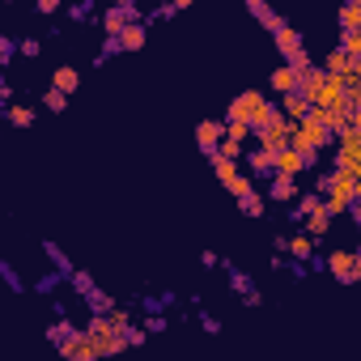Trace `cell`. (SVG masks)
Here are the masks:
<instances>
[{
    "label": "cell",
    "mask_w": 361,
    "mask_h": 361,
    "mask_svg": "<svg viewBox=\"0 0 361 361\" xmlns=\"http://www.w3.org/2000/svg\"><path fill=\"white\" fill-rule=\"evenodd\" d=\"M230 119H243V124H251L255 132H263L268 124H276V119H281V107H272L259 89H243V94L230 102V111H226V124H230Z\"/></svg>",
    "instance_id": "cell-1"
},
{
    "label": "cell",
    "mask_w": 361,
    "mask_h": 361,
    "mask_svg": "<svg viewBox=\"0 0 361 361\" xmlns=\"http://www.w3.org/2000/svg\"><path fill=\"white\" fill-rule=\"evenodd\" d=\"M327 212L331 217H340V212H349L353 204H357V179H349V175H340V171H336L331 175V191H327Z\"/></svg>",
    "instance_id": "cell-2"
},
{
    "label": "cell",
    "mask_w": 361,
    "mask_h": 361,
    "mask_svg": "<svg viewBox=\"0 0 361 361\" xmlns=\"http://www.w3.org/2000/svg\"><path fill=\"white\" fill-rule=\"evenodd\" d=\"M56 353H60L64 361H98V357H102V353H98V340H94L89 331H81L77 340H68V344H60Z\"/></svg>",
    "instance_id": "cell-3"
},
{
    "label": "cell",
    "mask_w": 361,
    "mask_h": 361,
    "mask_svg": "<svg viewBox=\"0 0 361 361\" xmlns=\"http://www.w3.org/2000/svg\"><path fill=\"white\" fill-rule=\"evenodd\" d=\"M196 144L204 149V157H212L226 144V124L221 119H204V124H196Z\"/></svg>",
    "instance_id": "cell-4"
},
{
    "label": "cell",
    "mask_w": 361,
    "mask_h": 361,
    "mask_svg": "<svg viewBox=\"0 0 361 361\" xmlns=\"http://www.w3.org/2000/svg\"><path fill=\"white\" fill-rule=\"evenodd\" d=\"M327 272L340 285H357V251H331L327 255Z\"/></svg>",
    "instance_id": "cell-5"
},
{
    "label": "cell",
    "mask_w": 361,
    "mask_h": 361,
    "mask_svg": "<svg viewBox=\"0 0 361 361\" xmlns=\"http://www.w3.org/2000/svg\"><path fill=\"white\" fill-rule=\"evenodd\" d=\"M85 331L94 336V340H98V349H102V344H111V340H115V336H124V331H119V327L111 323V315H89V323H85Z\"/></svg>",
    "instance_id": "cell-6"
},
{
    "label": "cell",
    "mask_w": 361,
    "mask_h": 361,
    "mask_svg": "<svg viewBox=\"0 0 361 361\" xmlns=\"http://www.w3.org/2000/svg\"><path fill=\"white\" fill-rule=\"evenodd\" d=\"M276 52H281V56H285V64H289L294 56H302V52H306V39H302L294 26H285V30L276 34Z\"/></svg>",
    "instance_id": "cell-7"
},
{
    "label": "cell",
    "mask_w": 361,
    "mask_h": 361,
    "mask_svg": "<svg viewBox=\"0 0 361 361\" xmlns=\"http://www.w3.org/2000/svg\"><path fill=\"white\" fill-rule=\"evenodd\" d=\"M272 89L281 94V98H289V94H298L302 89V77L289 64H281V68H272Z\"/></svg>",
    "instance_id": "cell-8"
},
{
    "label": "cell",
    "mask_w": 361,
    "mask_h": 361,
    "mask_svg": "<svg viewBox=\"0 0 361 361\" xmlns=\"http://www.w3.org/2000/svg\"><path fill=\"white\" fill-rule=\"evenodd\" d=\"M247 166H251V175L276 179V153H272V149H251V153H247Z\"/></svg>",
    "instance_id": "cell-9"
},
{
    "label": "cell",
    "mask_w": 361,
    "mask_h": 361,
    "mask_svg": "<svg viewBox=\"0 0 361 361\" xmlns=\"http://www.w3.org/2000/svg\"><path fill=\"white\" fill-rule=\"evenodd\" d=\"M310 111H315V107H310V102L302 98V94H289V98H281V115L289 119V124H302V119H306Z\"/></svg>",
    "instance_id": "cell-10"
},
{
    "label": "cell",
    "mask_w": 361,
    "mask_h": 361,
    "mask_svg": "<svg viewBox=\"0 0 361 361\" xmlns=\"http://www.w3.org/2000/svg\"><path fill=\"white\" fill-rule=\"evenodd\" d=\"M306 171V157L298 153V149H285V153H276V175H285V179H298Z\"/></svg>",
    "instance_id": "cell-11"
},
{
    "label": "cell",
    "mask_w": 361,
    "mask_h": 361,
    "mask_svg": "<svg viewBox=\"0 0 361 361\" xmlns=\"http://www.w3.org/2000/svg\"><path fill=\"white\" fill-rule=\"evenodd\" d=\"M247 9H251V13H255V17H259V21H263V26H268L272 34H281V30L289 26V21H285V17H281L276 9H268V5H263V0H251V5H247Z\"/></svg>",
    "instance_id": "cell-12"
},
{
    "label": "cell",
    "mask_w": 361,
    "mask_h": 361,
    "mask_svg": "<svg viewBox=\"0 0 361 361\" xmlns=\"http://www.w3.org/2000/svg\"><path fill=\"white\" fill-rule=\"evenodd\" d=\"M77 85H81V72L77 68H56V77H52V89H60V94H68V98H72V94H77Z\"/></svg>",
    "instance_id": "cell-13"
},
{
    "label": "cell",
    "mask_w": 361,
    "mask_h": 361,
    "mask_svg": "<svg viewBox=\"0 0 361 361\" xmlns=\"http://www.w3.org/2000/svg\"><path fill=\"white\" fill-rule=\"evenodd\" d=\"M294 196H298V179L276 175V179H272V187H268V200H272V204H285V200H294Z\"/></svg>",
    "instance_id": "cell-14"
},
{
    "label": "cell",
    "mask_w": 361,
    "mask_h": 361,
    "mask_svg": "<svg viewBox=\"0 0 361 361\" xmlns=\"http://www.w3.org/2000/svg\"><path fill=\"white\" fill-rule=\"evenodd\" d=\"M43 251H47V259L56 263V272H60L64 281H72V276H77V268H72V263H68V255L60 251V243H52V238H47V243H43Z\"/></svg>",
    "instance_id": "cell-15"
},
{
    "label": "cell",
    "mask_w": 361,
    "mask_h": 361,
    "mask_svg": "<svg viewBox=\"0 0 361 361\" xmlns=\"http://www.w3.org/2000/svg\"><path fill=\"white\" fill-rule=\"evenodd\" d=\"M319 208H323V196H319V191H306V196H298V204H294L289 217H294V221H306V217L319 212Z\"/></svg>",
    "instance_id": "cell-16"
},
{
    "label": "cell",
    "mask_w": 361,
    "mask_h": 361,
    "mask_svg": "<svg viewBox=\"0 0 361 361\" xmlns=\"http://www.w3.org/2000/svg\"><path fill=\"white\" fill-rule=\"evenodd\" d=\"M85 306H89V315H115L119 310V302L111 294H102V289H94V294L85 298Z\"/></svg>",
    "instance_id": "cell-17"
},
{
    "label": "cell",
    "mask_w": 361,
    "mask_h": 361,
    "mask_svg": "<svg viewBox=\"0 0 361 361\" xmlns=\"http://www.w3.org/2000/svg\"><path fill=\"white\" fill-rule=\"evenodd\" d=\"M77 336H81V327H72L68 319H56L52 327H47V340H56V349L68 344V340H77Z\"/></svg>",
    "instance_id": "cell-18"
},
{
    "label": "cell",
    "mask_w": 361,
    "mask_h": 361,
    "mask_svg": "<svg viewBox=\"0 0 361 361\" xmlns=\"http://www.w3.org/2000/svg\"><path fill=\"white\" fill-rule=\"evenodd\" d=\"M208 162H212V171H217V179H221V187L230 191V187L238 183V162H226V157H217V153H212Z\"/></svg>",
    "instance_id": "cell-19"
},
{
    "label": "cell",
    "mask_w": 361,
    "mask_h": 361,
    "mask_svg": "<svg viewBox=\"0 0 361 361\" xmlns=\"http://www.w3.org/2000/svg\"><path fill=\"white\" fill-rule=\"evenodd\" d=\"M144 39H149V30H144V21H136V26H128L124 34H119V47H124V52H140Z\"/></svg>",
    "instance_id": "cell-20"
},
{
    "label": "cell",
    "mask_w": 361,
    "mask_h": 361,
    "mask_svg": "<svg viewBox=\"0 0 361 361\" xmlns=\"http://www.w3.org/2000/svg\"><path fill=\"white\" fill-rule=\"evenodd\" d=\"M289 255H294L298 263H302V259H310V255H315V238H310L306 230H302V234H294V238H289Z\"/></svg>",
    "instance_id": "cell-21"
},
{
    "label": "cell",
    "mask_w": 361,
    "mask_h": 361,
    "mask_svg": "<svg viewBox=\"0 0 361 361\" xmlns=\"http://www.w3.org/2000/svg\"><path fill=\"white\" fill-rule=\"evenodd\" d=\"M221 268H226V276H230V289H234V294H255V285H251V276L247 272H238V263H221Z\"/></svg>",
    "instance_id": "cell-22"
},
{
    "label": "cell",
    "mask_w": 361,
    "mask_h": 361,
    "mask_svg": "<svg viewBox=\"0 0 361 361\" xmlns=\"http://www.w3.org/2000/svg\"><path fill=\"white\" fill-rule=\"evenodd\" d=\"M327 230H331V212H327V204H323L319 212H310V217H306V234H310V238H323Z\"/></svg>",
    "instance_id": "cell-23"
},
{
    "label": "cell",
    "mask_w": 361,
    "mask_h": 361,
    "mask_svg": "<svg viewBox=\"0 0 361 361\" xmlns=\"http://www.w3.org/2000/svg\"><path fill=\"white\" fill-rule=\"evenodd\" d=\"M340 52L361 60V30H340Z\"/></svg>",
    "instance_id": "cell-24"
},
{
    "label": "cell",
    "mask_w": 361,
    "mask_h": 361,
    "mask_svg": "<svg viewBox=\"0 0 361 361\" xmlns=\"http://www.w3.org/2000/svg\"><path fill=\"white\" fill-rule=\"evenodd\" d=\"M340 30H361V0L340 9Z\"/></svg>",
    "instance_id": "cell-25"
},
{
    "label": "cell",
    "mask_w": 361,
    "mask_h": 361,
    "mask_svg": "<svg viewBox=\"0 0 361 361\" xmlns=\"http://www.w3.org/2000/svg\"><path fill=\"white\" fill-rule=\"evenodd\" d=\"M247 136H255V128L243 124V119H230V124H226V140H238V144H243Z\"/></svg>",
    "instance_id": "cell-26"
},
{
    "label": "cell",
    "mask_w": 361,
    "mask_h": 361,
    "mask_svg": "<svg viewBox=\"0 0 361 361\" xmlns=\"http://www.w3.org/2000/svg\"><path fill=\"white\" fill-rule=\"evenodd\" d=\"M5 115H9L13 128H30V124H34V111H30V107H9Z\"/></svg>",
    "instance_id": "cell-27"
},
{
    "label": "cell",
    "mask_w": 361,
    "mask_h": 361,
    "mask_svg": "<svg viewBox=\"0 0 361 361\" xmlns=\"http://www.w3.org/2000/svg\"><path fill=\"white\" fill-rule=\"evenodd\" d=\"M43 107H47V111H56V115H60V111L68 107V94H60V89H47V94H43Z\"/></svg>",
    "instance_id": "cell-28"
},
{
    "label": "cell",
    "mask_w": 361,
    "mask_h": 361,
    "mask_svg": "<svg viewBox=\"0 0 361 361\" xmlns=\"http://www.w3.org/2000/svg\"><path fill=\"white\" fill-rule=\"evenodd\" d=\"M217 157H226V162H243L247 153H243V144H238V140H226L221 149H217Z\"/></svg>",
    "instance_id": "cell-29"
},
{
    "label": "cell",
    "mask_w": 361,
    "mask_h": 361,
    "mask_svg": "<svg viewBox=\"0 0 361 361\" xmlns=\"http://www.w3.org/2000/svg\"><path fill=\"white\" fill-rule=\"evenodd\" d=\"M263 204H268L263 196H247V200H238V208H243L247 217H263Z\"/></svg>",
    "instance_id": "cell-30"
},
{
    "label": "cell",
    "mask_w": 361,
    "mask_h": 361,
    "mask_svg": "<svg viewBox=\"0 0 361 361\" xmlns=\"http://www.w3.org/2000/svg\"><path fill=\"white\" fill-rule=\"evenodd\" d=\"M72 289H77L81 298H89V294H94L98 285H94V276H89V272H77V276H72Z\"/></svg>",
    "instance_id": "cell-31"
},
{
    "label": "cell",
    "mask_w": 361,
    "mask_h": 361,
    "mask_svg": "<svg viewBox=\"0 0 361 361\" xmlns=\"http://www.w3.org/2000/svg\"><path fill=\"white\" fill-rule=\"evenodd\" d=\"M0 276H5V285L13 289V294H21V289H26V285H21V276L13 272V263H0Z\"/></svg>",
    "instance_id": "cell-32"
},
{
    "label": "cell",
    "mask_w": 361,
    "mask_h": 361,
    "mask_svg": "<svg viewBox=\"0 0 361 361\" xmlns=\"http://www.w3.org/2000/svg\"><path fill=\"white\" fill-rule=\"evenodd\" d=\"M13 56H17V43H13L9 34H0V68H5V64H9Z\"/></svg>",
    "instance_id": "cell-33"
},
{
    "label": "cell",
    "mask_w": 361,
    "mask_h": 361,
    "mask_svg": "<svg viewBox=\"0 0 361 361\" xmlns=\"http://www.w3.org/2000/svg\"><path fill=\"white\" fill-rule=\"evenodd\" d=\"M68 17H72V21H89V17H94V5H89V0H81V5L68 9Z\"/></svg>",
    "instance_id": "cell-34"
},
{
    "label": "cell",
    "mask_w": 361,
    "mask_h": 361,
    "mask_svg": "<svg viewBox=\"0 0 361 361\" xmlns=\"http://www.w3.org/2000/svg\"><path fill=\"white\" fill-rule=\"evenodd\" d=\"M17 52H21V56H30V60H39L43 43H39V39H21V43H17Z\"/></svg>",
    "instance_id": "cell-35"
},
{
    "label": "cell",
    "mask_w": 361,
    "mask_h": 361,
    "mask_svg": "<svg viewBox=\"0 0 361 361\" xmlns=\"http://www.w3.org/2000/svg\"><path fill=\"white\" fill-rule=\"evenodd\" d=\"M111 323H115L119 331H128V327H132V310H124V306H119L115 315H111Z\"/></svg>",
    "instance_id": "cell-36"
},
{
    "label": "cell",
    "mask_w": 361,
    "mask_h": 361,
    "mask_svg": "<svg viewBox=\"0 0 361 361\" xmlns=\"http://www.w3.org/2000/svg\"><path fill=\"white\" fill-rule=\"evenodd\" d=\"M60 281H64V276H60V272H52V276H43V281H39L34 289H39V294H52V289H56Z\"/></svg>",
    "instance_id": "cell-37"
},
{
    "label": "cell",
    "mask_w": 361,
    "mask_h": 361,
    "mask_svg": "<svg viewBox=\"0 0 361 361\" xmlns=\"http://www.w3.org/2000/svg\"><path fill=\"white\" fill-rule=\"evenodd\" d=\"M124 336H128V344H132V349H140V344H144V336H149V331H144V327H128Z\"/></svg>",
    "instance_id": "cell-38"
},
{
    "label": "cell",
    "mask_w": 361,
    "mask_h": 361,
    "mask_svg": "<svg viewBox=\"0 0 361 361\" xmlns=\"http://www.w3.org/2000/svg\"><path fill=\"white\" fill-rule=\"evenodd\" d=\"M144 331H149V336L166 331V319H162V315H149V319H144Z\"/></svg>",
    "instance_id": "cell-39"
},
{
    "label": "cell",
    "mask_w": 361,
    "mask_h": 361,
    "mask_svg": "<svg viewBox=\"0 0 361 361\" xmlns=\"http://www.w3.org/2000/svg\"><path fill=\"white\" fill-rule=\"evenodd\" d=\"M200 263H204V268H221V255H217V251H200Z\"/></svg>",
    "instance_id": "cell-40"
},
{
    "label": "cell",
    "mask_w": 361,
    "mask_h": 361,
    "mask_svg": "<svg viewBox=\"0 0 361 361\" xmlns=\"http://www.w3.org/2000/svg\"><path fill=\"white\" fill-rule=\"evenodd\" d=\"M200 323H204V331H208V336H217V331H221V319H212V315H204V310H200Z\"/></svg>",
    "instance_id": "cell-41"
},
{
    "label": "cell",
    "mask_w": 361,
    "mask_h": 361,
    "mask_svg": "<svg viewBox=\"0 0 361 361\" xmlns=\"http://www.w3.org/2000/svg\"><path fill=\"white\" fill-rule=\"evenodd\" d=\"M0 102H5V111L13 107V85H9L5 77H0Z\"/></svg>",
    "instance_id": "cell-42"
},
{
    "label": "cell",
    "mask_w": 361,
    "mask_h": 361,
    "mask_svg": "<svg viewBox=\"0 0 361 361\" xmlns=\"http://www.w3.org/2000/svg\"><path fill=\"white\" fill-rule=\"evenodd\" d=\"M34 9H39V13H43V17H52V13H56V9H60V5H56V0H39V5H34Z\"/></svg>",
    "instance_id": "cell-43"
},
{
    "label": "cell",
    "mask_w": 361,
    "mask_h": 361,
    "mask_svg": "<svg viewBox=\"0 0 361 361\" xmlns=\"http://www.w3.org/2000/svg\"><path fill=\"white\" fill-rule=\"evenodd\" d=\"M357 281H361V247H357Z\"/></svg>",
    "instance_id": "cell-44"
}]
</instances>
